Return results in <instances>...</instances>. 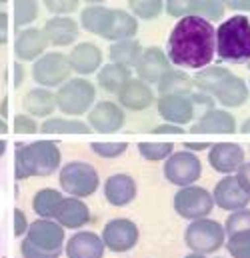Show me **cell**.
I'll return each instance as SVG.
<instances>
[{"label":"cell","instance_id":"obj_4","mask_svg":"<svg viewBox=\"0 0 250 258\" xmlns=\"http://www.w3.org/2000/svg\"><path fill=\"white\" fill-rule=\"evenodd\" d=\"M94 104H96V86L84 76H74L66 80L56 90V108L64 116L80 118L82 114H88Z\"/></svg>","mask_w":250,"mask_h":258},{"label":"cell","instance_id":"obj_54","mask_svg":"<svg viewBox=\"0 0 250 258\" xmlns=\"http://www.w3.org/2000/svg\"><path fill=\"white\" fill-rule=\"evenodd\" d=\"M0 116L4 120L8 118V98H2V102H0Z\"/></svg>","mask_w":250,"mask_h":258},{"label":"cell","instance_id":"obj_16","mask_svg":"<svg viewBox=\"0 0 250 258\" xmlns=\"http://www.w3.org/2000/svg\"><path fill=\"white\" fill-rule=\"evenodd\" d=\"M156 110L164 122H172L178 126H186L196 120V110L188 96H158Z\"/></svg>","mask_w":250,"mask_h":258},{"label":"cell","instance_id":"obj_29","mask_svg":"<svg viewBox=\"0 0 250 258\" xmlns=\"http://www.w3.org/2000/svg\"><path fill=\"white\" fill-rule=\"evenodd\" d=\"M110 20H112V8H106L104 4H100V6H84L80 10V26L86 32L96 34L100 38H104V34L108 32Z\"/></svg>","mask_w":250,"mask_h":258},{"label":"cell","instance_id":"obj_32","mask_svg":"<svg viewBox=\"0 0 250 258\" xmlns=\"http://www.w3.org/2000/svg\"><path fill=\"white\" fill-rule=\"evenodd\" d=\"M142 50H144V48H142V44H140L136 38L112 42V44H110V50H108V62L124 66V68H130V70H132L134 64L138 62Z\"/></svg>","mask_w":250,"mask_h":258},{"label":"cell","instance_id":"obj_59","mask_svg":"<svg viewBox=\"0 0 250 258\" xmlns=\"http://www.w3.org/2000/svg\"><path fill=\"white\" fill-rule=\"evenodd\" d=\"M184 258H206L204 254H196V252H190V254H186Z\"/></svg>","mask_w":250,"mask_h":258},{"label":"cell","instance_id":"obj_41","mask_svg":"<svg viewBox=\"0 0 250 258\" xmlns=\"http://www.w3.org/2000/svg\"><path fill=\"white\" fill-rule=\"evenodd\" d=\"M90 150L100 158H118L128 150L126 142H92Z\"/></svg>","mask_w":250,"mask_h":258},{"label":"cell","instance_id":"obj_38","mask_svg":"<svg viewBox=\"0 0 250 258\" xmlns=\"http://www.w3.org/2000/svg\"><path fill=\"white\" fill-rule=\"evenodd\" d=\"M172 152H174L172 142H140L138 144V154L144 160H150V162L166 160Z\"/></svg>","mask_w":250,"mask_h":258},{"label":"cell","instance_id":"obj_13","mask_svg":"<svg viewBox=\"0 0 250 258\" xmlns=\"http://www.w3.org/2000/svg\"><path fill=\"white\" fill-rule=\"evenodd\" d=\"M86 122L94 132H118L126 122L124 108L118 102L100 100L86 114Z\"/></svg>","mask_w":250,"mask_h":258},{"label":"cell","instance_id":"obj_5","mask_svg":"<svg viewBox=\"0 0 250 258\" xmlns=\"http://www.w3.org/2000/svg\"><path fill=\"white\" fill-rule=\"evenodd\" d=\"M184 242L190 252L196 254H212L226 244V230L218 220L200 218L192 220L184 230Z\"/></svg>","mask_w":250,"mask_h":258},{"label":"cell","instance_id":"obj_17","mask_svg":"<svg viewBox=\"0 0 250 258\" xmlns=\"http://www.w3.org/2000/svg\"><path fill=\"white\" fill-rule=\"evenodd\" d=\"M48 48V40L42 32V28H22L14 40V56L20 62H36L42 54H46Z\"/></svg>","mask_w":250,"mask_h":258},{"label":"cell","instance_id":"obj_39","mask_svg":"<svg viewBox=\"0 0 250 258\" xmlns=\"http://www.w3.org/2000/svg\"><path fill=\"white\" fill-rule=\"evenodd\" d=\"M224 246L232 258H250V230L230 234Z\"/></svg>","mask_w":250,"mask_h":258},{"label":"cell","instance_id":"obj_15","mask_svg":"<svg viewBox=\"0 0 250 258\" xmlns=\"http://www.w3.org/2000/svg\"><path fill=\"white\" fill-rule=\"evenodd\" d=\"M244 162V148L236 142H216L208 150V164L224 176L236 174Z\"/></svg>","mask_w":250,"mask_h":258},{"label":"cell","instance_id":"obj_37","mask_svg":"<svg viewBox=\"0 0 250 258\" xmlns=\"http://www.w3.org/2000/svg\"><path fill=\"white\" fill-rule=\"evenodd\" d=\"M130 12L138 20H156L164 12V0H128Z\"/></svg>","mask_w":250,"mask_h":258},{"label":"cell","instance_id":"obj_45","mask_svg":"<svg viewBox=\"0 0 250 258\" xmlns=\"http://www.w3.org/2000/svg\"><path fill=\"white\" fill-rule=\"evenodd\" d=\"M20 254L22 258H60L62 252H48V250H42L38 246H34L30 240H22L20 242Z\"/></svg>","mask_w":250,"mask_h":258},{"label":"cell","instance_id":"obj_42","mask_svg":"<svg viewBox=\"0 0 250 258\" xmlns=\"http://www.w3.org/2000/svg\"><path fill=\"white\" fill-rule=\"evenodd\" d=\"M82 0H42L44 8L52 14V16H70L72 12L78 10Z\"/></svg>","mask_w":250,"mask_h":258},{"label":"cell","instance_id":"obj_60","mask_svg":"<svg viewBox=\"0 0 250 258\" xmlns=\"http://www.w3.org/2000/svg\"><path fill=\"white\" fill-rule=\"evenodd\" d=\"M4 2H8V0H0V4H4Z\"/></svg>","mask_w":250,"mask_h":258},{"label":"cell","instance_id":"obj_57","mask_svg":"<svg viewBox=\"0 0 250 258\" xmlns=\"http://www.w3.org/2000/svg\"><path fill=\"white\" fill-rule=\"evenodd\" d=\"M4 132H8V122L0 116V134H4Z\"/></svg>","mask_w":250,"mask_h":258},{"label":"cell","instance_id":"obj_10","mask_svg":"<svg viewBox=\"0 0 250 258\" xmlns=\"http://www.w3.org/2000/svg\"><path fill=\"white\" fill-rule=\"evenodd\" d=\"M140 232L130 218H112L102 230V242L110 252H128L138 244Z\"/></svg>","mask_w":250,"mask_h":258},{"label":"cell","instance_id":"obj_51","mask_svg":"<svg viewBox=\"0 0 250 258\" xmlns=\"http://www.w3.org/2000/svg\"><path fill=\"white\" fill-rule=\"evenodd\" d=\"M224 6L234 12H250V0H224Z\"/></svg>","mask_w":250,"mask_h":258},{"label":"cell","instance_id":"obj_11","mask_svg":"<svg viewBox=\"0 0 250 258\" xmlns=\"http://www.w3.org/2000/svg\"><path fill=\"white\" fill-rule=\"evenodd\" d=\"M24 238L30 240L34 246L48 250V252H62V246L66 242L64 228L54 218H38L30 222Z\"/></svg>","mask_w":250,"mask_h":258},{"label":"cell","instance_id":"obj_53","mask_svg":"<svg viewBox=\"0 0 250 258\" xmlns=\"http://www.w3.org/2000/svg\"><path fill=\"white\" fill-rule=\"evenodd\" d=\"M182 146H184V150L196 154V152H202V150H206V148L210 150V146H212V144H210V142H184Z\"/></svg>","mask_w":250,"mask_h":258},{"label":"cell","instance_id":"obj_47","mask_svg":"<svg viewBox=\"0 0 250 258\" xmlns=\"http://www.w3.org/2000/svg\"><path fill=\"white\" fill-rule=\"evenodd\" d=\"M28 226H30V222H28L26 214H24L20 208H14V212H12V228H14V236H26Z\"/></svg>","mask_w":250,"mask_h":258},{"label":"cell","instance_id":"obj_7","mask_svg":"<svg viewBox=\"0 0 250 258\" xmlns=\"http://www.w3.org/2000/svg\"><path fill=\"white\" fill-rule=\"evenodd\" d=\"M70 62H68V56L58 52V50H52V52H46L42 54L34 64H32V78L38 86L42 88H58L62 86L66 80H70Z\"/></svg>","mask_w":250,"mask_h":258},{"label":"cell","instance_id":"obj_12","mask_svg":"<svg viewBox=\"0 0 250 258\" xmlns=\"http://www.w3.org/2000/svg\"><path fill=\"white\" fill-rule=\"evenodd\" d=\"M172 68V62L168 58V54L158 48V46H148L142 50L138 62L134 64V72H136V78L144 80L146 84H158L160 78Z\"/></svg>","mask_w":250,"mask_h":258},{"label":"cell","instance_id":"obj_23","mask_svg":"<svg viewBox=\"0 0 250 258\" xmlns=\"http://www.w3.org/2000/svg\"><path fill=\"white\" fill-rule=\"evenodd\" d=\"M22 108L32 118H50L54 110H58L56 92H52L50 88H42V86L30 88L22 98Z\"/></svg>","mask_w":250,"mask_h":258},{"label":"cell","instance_id":"obj_33","mask_svg":"<svg viewBox=\"0 0 250 258\" xmlns=\"http://www.w3.org/2000/svg\"><path fill=\"white\" fill-rule=\"evenodd\" d=\"M40 130L48 132V134H88V132H92L88 122H84L80 118H72V116L44 118V122L40 124Z\"/></svg>","mask_w":250,"mask_h":258},{"label":"cell","instance_id":"obj_34","mask_svg":"<svg viewBox=\"0 0 250 258\" xmlns=\"http://www.w3.org/2000/svg\"><path fill=\"white\" fill-rule=\"evenodd\" d=\"M62 198V192L56 188H40L32 198V210L38 218H54Z\"/></svg>","mask_w":250,"mask_h":258},{"label":"cell","instance_id":"obj_6","mask_svg":"<svg viewBox=\"0 0 250 258\" xmlns=\"http://www.w3.org/2000/svg\"><path fill=\"white\" fill-rule=\"evenodd\" d=\"M58 182H60V188L68 196L86 198L98 190L100 176L92 164L82 162V160H72V162H66L64 166H60Z\"/></svg>","mask_w":250,"mask_h":258},{"label":"cell","instance_id":"obj_9","mask_svg":"<svg viewBox=\"0 0 250 258\" xmlns=\"http://www.w3.org/2000/svg\"><path fill=\"white\" fill-rule=\"evenodd\" d=\"M202 174V162L194 152L188 150H174L166 160H164V178L178 186H192Z\"/></svg>","mask_w":250,"mask_h":258},{"label":"cell","instance_id":"obj_20","mask_svg":"<svg viewBox=\"0 0 250 258\" xmlns=\"http://www.w3.org/2000/svg\"><path fill=\"white\" fill-rule=\"evenodd\" d=\"M104 250H106V246L102 242V236H98L96 232H90V230L74 232L64 244L66 258H102Z\"/></svg>","mask_w":250,"mask_h":258},{"label":"cell","instance_id":"obj_58","mask_svg":"<svg viewBox=\"0 0 250 258\" xmlns=\"http://www.w3.org/2000/svg\"><path fill=\"white\" fill-rule=\"evenodd\" d=\"M6 146H8V144H6V140H0V156L6 152Z\"/></svg>","mask_w":250,"mask_h":258},{"label":"cell","instance_id":"obj_43","mask_svg":"<svg viewBox=\"0 0 250 258\" xmlns=\"http://www.w3.org/2000/svg\"><path fill=\"white\" fill-rule=\"evenodd\" d=\"M190 98H192V104H194V110H196V118H200V116L206 114L208 110L216 108V106H214L216 100H214L210 94H204V92H200V90H194V92L190 94Z\"/></svg>","mask_w":250,"mask_h":258},{"label":"cell","instance_id":"obj_8","mask_svg":"<svg viewBox=\"0 0 250 258\" xmlns=\"http://www.w3.org/2000/svg\"><path fill=\"white\" fill-rule=\"evenodd\" d=\"M174 210L180 218L186 220H200V218H208V214L214 210V198L212 192H208L202 186H184L174 194Z\"/></svg>","mask_w":250,"mask_h":258},{"label":"cell","instance_id":"obj_35","mask_svg":"<svg viewBox=\"0 0 250 258\" xmlns=\"http://www.w3.org/2000/svg\"><path fill=\"white\" fill-rule=\"evenodd\" d=\"M38 18L36 0H12V22L14 28H28Z\"/></svg>","mask_w":250,"mask_h":258},{"label":"cell","instance_id":"obj_27","mask_svg":"<svg viewBox=\"0 0 250 258\" xmlns=\"http://www.w3.org/2000/svg\"><path fill=\"white\" fill-rule=\"evenodd\" d=\"M160 96H188L194 92V80L182 68H170L156 84Z\"/></svg>","mask_w":250,"mask_h":258},{"label":"cell","instance_id":"obj_50","mask_svg":"<svg viewBox=\"0 0 250 258\" xmlns=\"http://www.w3.org/2000/svg\"><path fill=\"white\" fill-rule=\"evenodd\" d=\"M236 178H238V182H240V186L250 194V162H244L240 168H238V172L234 174Z\"/></svg>","mask_w":250,"mask_h":258},{"label":"cell","instance_id":"obj_28","mask_svg":"<svg viewBox=\"0 0 250 258\" xmlns=\"http://www.w3.org/2000/svg\"><path fill=\"white\" fill-rule=\"evenodd\" d=\"M138 34V18L132 12H126L122 8H112V20L110 28L104 34V40L108 42H120L130 40Z\"/></svg>","mask_w":250,"mask_h":258},{"label":"cell","instance_id":"obj_14","mask_svg":"<svg viewBox=\"0 0 250 258\" xmlns=\"http://www.w3.org/2000/svg\"><path fill=\"white\" fill-rule=\"evenodd\" d=\"M212 198H214V204L226 212L242 210L250 204V194L240 186V182L234 174H228L216 182V186L212 190Z\"/></svg>","mask_w":250,"mask_h":258},{"label":"cell","instance_id":"obj_31","mask_svg":"<svg viewBox=\"0 0 250 258\" xmlns=\"http://www.w3.org/2000/svg\"><path fill=\"white\" fill-rule=\"evenodd\" d=\"M232 72L226 66H206L202 70H196L192 76L194 80V90H200L204 94L214 96V92L220 88V84L230 76Z\"/></svg>","mask_w":250,"mask_h":258},{"label":"cell","instance_id":"obj_46","mask_svg":"<svg viewBox=\"0 0 250 258\" xmlns=\"http://www.w3.org/2000/svg\"><path fill=\"white\" fill-rule=\"evenodd\" d=\"M12 128H14V132H20V134H32V132H38L40 126L36 124V120L30 114L24 112V114H16L14 116Z\"/></svg>","mask_w":250,"mask_h":258},{"label":"cell","instance_id":"obj_55","mask_svg":"<svg viewBox=\"0 0 250 258\" xmlns=\"http://www.w3.org/2000/svg\"><path fill=\"white\" fill-rule=\"evenodd\" d=\"M240 132H242V134H250V118H246V120L240 124Z\"/></svg>","mask_w":250,"mask_h":258},{"label":"cell","instance_id":"obj_21","mask_svg":"<svg viewBox=\"0 0 250 258\" xmlns=\"http://www.w3.org/2000/svg\"><path fill=\"white\" fill-rule=\"evenodd\" d=\"M42 32L48 40V44L52 46H72L78 40V32H80V24L78 20L70 18V16H52L44 22Z\"/></svg>","mask_w":250,"mask_h":258},{"label":"cell","instance_id":"obj_3","mask_svg":"<svg viewBox=\"0 0 250 258\" xmlns=\"http://www.w3.org/2000/svg\"><path fill=\"white\" fill-rule=\"evenodd\" d=\"M216 56L232 64L250 60V20L244 14H234L216 26Z\"/></svg>","mask_w":250,"mask_h":258},{"label":"cell","instance_id":"obj_30","mask_svg":"<svg viewBox=\"0 0 250 258\" xmlns=\"http://www.w3.org/2000/svg\"><path fill=\"white\" fill-rule=\"evenodd\" d=\"M96 80H98V86L108 92V94H118L122 90L126 82L132 78V70L130 68H124V66H118V64H102V68L96 72Z\"/></svg>","mask_w":250,"mask_h":258},{"label":"cell","instance_id":"obj_52","mask_svg":"<svg viewBox=\"0 0 250 258\" xmlns=\"http://www.w3.org/2000/svg\"><path fill=\"white\" fill-rule=\"evenodd\" d=\"M22 78H24L22 64H20V62H14V64H12V86L18 88V86L22 84Z\"/></svg>","mask_w":250,"mask_h":258},{"label":"cell","instance_id":"obj_18","mask_svg":"<svg viewBox=\"0 0 250 258\" xmlns=\"http://www.w3.org/2000/svg\"><path fill=\"white\" fill-rule=\"evenodd\" d=\"M116 98L124 110H146L156 102V94H154L152 86L134 76L122 86V90L116 94Z\"/></svg>","mask_w":250,"mask_h":258},{"label":"cell","instance_id":"obj_2","mask_svg":"<svg viewBox=\"0 0 250 258\" xmlns=\"http://www.w3.org/2000/svg\"><path fill=\"white\" fill-rule=\"evenodd\" d=\"M62 154L56 140L18 142L14 154V174L18 180L30 176H50L60 168Z\"/></svg>","mask_w":250,"mask_h":258},{"label":"cell","instance_id":"obj_36","mask_svg":"<svg viewBox=\"0 0 250 258\" xmlns=\"http://www.w3.org/2000/svg\"><path fill=\"white\" fill-rule=\"evenodd\" d=\"M224 12H226L224 0H192L190 16H200L208 22H214L224 18Z\"/></svg>","mask_w":250,"mask_h":258},{"label":"cell","instance_id":"obj_56","mask_svg":"<svg viewBox=\"0 0 250 258\" xmlns=\"http://www.w3.org/2000/svg\"><path fill=\"white\" fill-rule=\"evenodd\" d=\"M82 2H86V6H100V4H104L106 0H82Z\"/></svg>","mask_w":250,"mask_h":258},{"label":"cell","instance_id":"obj_25","mask_svg":"<svg viewBox=\"0 0 250 258\" xmlns=\"http://www.w3.org/2000/svg\"><path fill=\"white\" fill-rule=\"evenodd\" d=\"M250 96V88L248 82H244V78L236 76V74H230L222 84L220 88L214 92V100L222 106V108H240L246 104Z\"/></svg>","mask_w":250,"mask_h":258},{"label":"cell","instance_id":"obj_40","mask_svg":"<svg viewBox=\"0 0 250 258\" xmlns=\"http://www.w3.org/2000/svg\"><path fill=\"white\" fill-rule=\"evenodd\" d=\"M224 230H226V238H228L230 234L250 230V210L248 208L230 212L228 218H226V222H224Z\"/></svg>","mask_w":250,"mask_h":258},{"label":"cell","instance_id":"obj_1","mask_svg":"<svg viewBox=\"0 0 250 258\" xmlns=\"http://www.w3.org/2000/svg\"><path fill=\"white\" fill-rule=\"evenodd\" d=\"M166 54L172 66L182 70H202L216 56V28L200 16H184L170 30Z\"/></svg>","mask_w":250,"mask_h":258},{"label":"cell","instance_id":"obj_22","mask_svg":"<svg viewBox=\"0 0 250 258\" xmlns=\"http://www.w3.org/2000/svg\"><path fill=\"white\" fill-rule=\"evenodd\" d=\"M54 220L70 230H78L82 226H86L90 222V208L82 202V198H74V196H64Z\"/></svg>","mask_w":250,"mask_h":258},{"label":"cell","instance_id":"obj_61","mask_svg":"<svg viewBox=\"0 0 250 258\" xmlns=\"http://www.w3.org/2000/svg\"><path fill=\"white\" fill-rule=\"evenodd\" d=\"M248 88H250V80H248Z\"/></svg>","mask_w":250,"mask_h":258},{"label":"cell","instance_id":"obj_48","mask_svg":"<svg viewBox=\"0 0 250 258\" xmlns=\"http://www.w3.org/2000/svg\"><path fill=\"white\" fill-rule=\"evenodd\" d=\"M154 134H182L186 132L184 126H178V124H172V122H162V124H156L152 128Z\"/></svg>","mask_w":250,"mask_h":258},{"label":"cell","instance_id":"obj_44","mask_svg":"<svg viewBox=\"0 0 250 258\" xmlns=\"http://www.w3.org/2000/svg\"><path fill=\"white\" fill-rule=\"evenodd\" d=\"M164 10H166L168 16L180 20L184 16H190L192 0H164Z\"/></svg>","mask_w":250,"mask_h":258},{"label":"cell","instance_id":"obj_19","mask_svg":"<svg viewBox=\"0 0 250 258\" xmlns=\"http://www.w3.org/2000/svg\"><path fill=\"white\" fill-rule=\"evenodd\" d=\"M72 72L78 76H90L102 68V50L92 42H78L72 46V50L66 54Z\"/></svg>","mask_w":250,"mask_h":258},{"label":"cell","instance_id":"obj_24","mask_svg":"<svg viewBox=\"0 0 250 258\" xmlns=\"http://www.w3.org/2000/svg\"><path fill=\"white\" fill-rule=\"evenodd\" d=\"M238 130L236 118L226 108H212L192 122V132L208 134H234Z\"/></svg>","mask_w":250,"mask_h":258},{"label":"cell","instance_id":"obj_49","mask_svg":"<svg viewBox=\"0 0 250 258\" xmlns=\"http://www.w3.org/2000/svg\"><path fill=\"white\" fill-rule=\"evenodd\" d=\"M10 16L6 12H0V46H4L10 38Z\"/></svg>","mask_w":250,"mask_h":258},{"label":"cell","instance_id":"obj_26","mask_svg":"<svg viewBox=\"0 0 250 258\" xmlns=\"http://www.w3.org/2000/svg\"><path fill=\"white\" fill-rule=\"evenodd\" d=\"M136 192H138L136 180L130 174H124V172L112 174L104 182V198L112 206H126V204H130L136 198Z\"/></svg>","mask_w":250,"mask_h":258}]
</instances>
